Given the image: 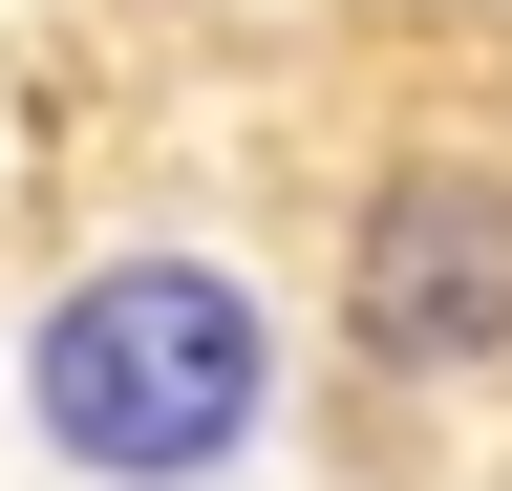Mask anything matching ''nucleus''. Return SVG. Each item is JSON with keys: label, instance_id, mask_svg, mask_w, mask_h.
<instances>
[{"label": "nucleus", "instance_id": "obj_1", "mask_svg": "<svg viewBox=\"0 0 512 491\" xmlns=\"http://www.w3.org/2000/svg\"><path fill=\"white\" fill-rule=\"evenodd\" d=\"M22 406H43L64 470H107V491H192V470L256 449V406H278V321H256V278H214V257H107V278L43 299Z\"/></svg>", "mask_w": 512, "mask_h": 491}, {"label": "nucleus", "instance_id": "obj_2", "mask_svg": "<svg viewBox=\"0 0 512 491\" xmlns=\"http://www.w3.org/2000/svg\"><path fill=\"white\" fill-rule=\"evenodd\" d=\"M342 321H363V363H406V385L512 363V171H491V150H427V171H384V193H363Z\"/></svg>", "mask_w": 512, "mask_h": 491}]
</instances>
